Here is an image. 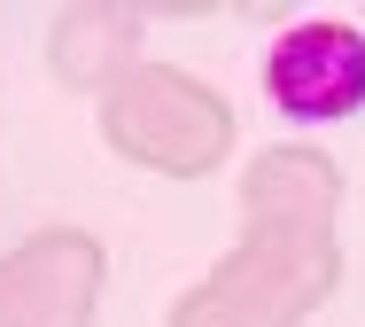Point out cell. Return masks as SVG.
<instances>
[{
    "instance_id": "1",
    "label": "cell",
    "mask_w": 365,
    "mask_h": 327,
    "mask_svg": "<svg viewBox=\"0 0 365 327\" xmlns=\"http://www.w3.org/2000/svg\"><path fill=\"white\" fill-rule=\"evenodd\" d=\"M342 281L334 234H241L163 327H303Z\"/></svg>"
},
{
    "instance_id": "2",
    "label": "cell",
    "mask_w": 365,
    "mask_h": 327,
    "mask_svg": "<svg viewBox=\"0 0 365 327\" xmlns=\"http://www.w3.org/2000/svg\"><path fill=\"white\" fill-rule=\"evenodd\" d=\"M101 141L140 171L202 179L233 156V101L179 63H140L101 94Z\"/></svg>"
},
{
    "instance_id": "3",
    "label": "cell",
    "mask_w": 365,
    "mask_h": 327,
    "mask_svg": "<svg viewBox=\"0 0 365 327\" xmlns=\"http://www.w3.org/2000/svg\"><path fill=\"white\" fill-rule=\"evenodd\" d=\"M257 86L288 125H342L365 109V31L342 16H303L264 39Z\"/></svg>"
},
{
    "instance_id": "4",
    "label": "cell",
    "mask_w": 365,
    "mask_h": 327,
    "mask_svg": "<svg viewBox=\"0 0 365 327\" xmlns=\"http://www.w3.org/2000/svg\"><path fill=\"white\" fill-rule=\"evenodd\" d=\"M109 257L86 226H31L0 257V327H93Z\"/></svg>"
},
{
    "instance_id": "5",
    "label": "cell",
    "mask_w": 365,
    "mask_h": 327,
    "mask_svg": "<svg viewBox=\"0 0 365 327\" xmlns=\"http://www.w3.org/2000/svg\"><path fill=\"white\" fill-rule=\"evenodd\" d=\"M241 234H334L342 171L311 141H272L264 156L241 164Z\"/></svg>"
},
{
    "instance_id": "6",
    "label": "cell",
    "mask_w": 365,
    "mask_h": 327,
    "mask_svg": "<svg viewBox=\"0 0 365 327\" xmlns=\"http://www.w3.org/2000/svg\"><path fill=\"white\" fill-rule=\"evenodd\" d=\"M140 16L133 8H63L47 24V71L71 94H109L125 71H140Z\"/></svg>"
}]
</instances>
